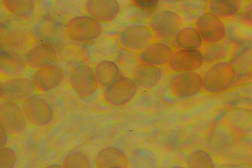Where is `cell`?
<instances>
[{"label":"cell","mask_w":252,"mask_h":168,"mask_svg":"<svg viewBox=\"0 0 252 168\" xmlns=\"http://www.w3.org/2000/svg\"><path fill=\"white\" fill-rule=\"evenodd\" d=\"M103 30L101 23L89 15H85L69 20L65 27V33L73 42L87 44L97 39Z\"/></svg>","instance_id":"cell-1"},{"label":"cell","mask_w":252,"mask_h":168,"mask_svg":"<svg viewBox=\"0 0 252 168\" xmlns=\"http://www.w3.org/2000/svg\"><path fill=\"white\" fill-rule=\"evenodd\" d=\"M236 75L233 66L228 61L214 63L204 74L203 89L211 94L223 92L233 84Z\"/></svg>","instance_id":"cell-2"},{"label":"cell","mask_w":252,"mask_h":168,"mask_svg":"<svg viewBox=\"0 0 252 168\" xmlns=\"http://www.w3.org/2000/svg\"><path fill=\"white\" fill-rule=\"evenodd\" d=\"M170 93L173 97L186 99L194 97L203 89V77L196 71L176 73L168 83Z\"/></svg>","instance_id":"cell-3"},{"label":"cell","mask_w":252,"mask_h":168,"mask_svg":"<svg viewBox=\"0 0 252 168\" xmlns=\"http://www.w3.org/2000/svg\"><path fill=\"white\" fill-rule=\"evenodd\" d=\"M69 81L70 88L82 99L92 98L100 86L94 69L84 64L77 66L71 71Z\"/></svg>","instance_id":"cell-4"},{"label":"cell","mask_w":252,"mask_h":168,"mask_svg":"<svg viewBox=\"0 0 252 168\" xmlns=\"http://www.w3.org/2000/svg\"><path fill=\"white\" fill-rule=\"evenodd\" d=\"M150 25L155 37L161 40H170L175 38L183 28V20L177 12L163 9L153 15Z\"/></svg>","instance_id":"cell-5"},{"label":"cell","mask_w":252,"mask_h":168,"mask_svg":"<svg viewBox=\"0 0 252 168\" xmlns=\"http://www.w3.org/2000/svg\"><path fill=\"white\" fill-rule=\"evenodd\" d=\"M138 86L128 76L118 78L103 91V99L108 105L120 108L127 105L137 94Z\"/></svg>","instance_id":"cell-6"},{"label":"cell","mask_w":252,"mask_h":168,"mask_svg":"<svg viewBox=\"0 0 252 168\" xmlns=\"http://www.w3.org/2000/svg\"><path fill=\"white\" fill-rule=\"evenodd\" d=\"M22 108L28 123L33 127L48 125L53 118V110L41 96L33 94L22 101Z\"/></svg>","instance_id":"cell-7"},{"label":"cell","mask_w":252,"mask_h":168,"mask_svg":"<svg viewBox=\"0 0 252 168\" xmlns=\"http://www.w3.org/2000/svg\"><path fill=\"white\" fill-rule=\"evenodd\" d=\"M0 122L8 135L13 137L22 135L28 123L22 107L10 100H4L0 105Z\"/></svg>","instance_id":"cell-8"},{"label":"cell","mask_w":252,"mask_h":168,"mask_svg":"<svg viewBox=\"0 0 252 168\" xmlns=\"http://www.w3.org/2000/svg\"><path fill=\"white\" fill-rule=\"evenodd\" d=\"M194 27L205 44L222 42L227 33V28L223 19L209 11L205 12L195 20Z\"/></svg>","instance_id":"cell-9"},{"label":"cell","mask_w":252,"mask_h":168,"mask_svg":"<svg viewBox=\"0 0 252 168\" xmlns=\"http://www.w3.org/2000/svg\"><path fill=\"white\" fill-rule=\"evenodd\" d=\"M35 43L33 34L26 27L15 26L3 35L4 51L14 56L23 57Z\"/></svg>","instance_id":"cell-10"},{"label":"cell","mask_w":252,"mask_h":168,"mask_svg":"<svg viewBox=\"0 0 252 168\" xmlns=\"http://www.w3.org/2000/svg\"><path fill=\"white\" fill-rule=\"evenodd\" d=\"M154 37L150 28L143 24H132L120 32L119 42L125 49L141 52L153 42Z\"/></svg>","instance_id":"cell-11"},{"label":"cell","mask_w":252,"mask_h":168,"mask_svg":"<svg viewBox=\"0 0 252 168\" xmlns=\"http://www.w3.org/2000/svg\"><path fill=\"white\" fill-rule=\"evenodd\" d=\"M65 78L64 69L60 66L52 64L35 71L32 81L39 93H47L57 89Z\"/></svg>","instance_id":"cell-12"},{"label":"cell","mask_w":252,"mask_h":168,"mask_svg":"<svg viewBox=\"0 0 252 168\" xmlns=\"http://www.w3.org/2000/svg\"><path fill=\"white\" fill-rule=\"evenodd\" d=\"M203 53L199 49H179L175 51L168 63L175 73L199 70L204 63Z\"/></svg>","instance_id":"cell-13"},{"label":"cell","mask_w":252,"mask_h":168,"mask_svg":"<svg viewBox=\"0 0 252 168\" xmlns=\"http://www.w3.org/2000/svg\"><path fill=\"white\" fill-rule=\"evenodd\" d=\"M236 141V131L228 123L215 126L210 131L208 138L210 149L220 155L228 154L233 148Z\"/></svg>","instance_id":"cell-14"},{"label":"cell","mask_w":252,"mask_h":168,"mask_svg":"<svg viewBox=\"0 0 252 168\" xmlns=\"http://www.w3.org/2000/svg\"><path fill=\"white\" fill-rule=\"evenodd\" d=\"M0 87L2 99L15 102L23 101L36 91L32 80L24 77L4 81Z\"/></svg>","instance_id":"cell-15"},{"label":"cell","mask_w":252,"mask_h":168,"mask_svg":"<svg viewBox=\"0 0 252 168\" xmlns=\"http://www.w3.org/2000/svg\"><path fill=\"white\" fill-rule=\"evenodd\" d=\"M86 12L102 23H110L118 18L121 6L118 0H86Z\"/></svg>","instance_id":"cell-16"},{"label":"cell","mask_w":252,"mask_h":168,"mask_svg":"<svg viewBox=\"0 0 252 168\" xmlns=\"http://www.w3.org/2000/svg\"><path fill=\"white\" fill-rule=\"evenodd\" d=\"M58 54L53 45L39 44L30 49L23 56L27 67L37 69L48 65L54 64L58 59Z\"/></svg>","instance_id":"cell-17"},{"label":"cell","mask_w":252,"mask_h":168,"mask_svg":"<svg viewBox=\"0 0 252 168\" xmlns=\"http://www.w3.org/2000/svg\"><path fill=\"white\" fill-rule=\"evenodd\" d=\"M132 78L139 87L152 89L160 83L162 72L158 66L142 62L132 71Z\"/></svg>","instance_id":"cell-18"},{"label":"cell","mask_w":252,"mask_h":168,"mask_svg":"<svg viewBox=\"0 0 252 168\" xmlns=\"http://www.w3.org/2000/svg\"><path fill=\"white\" fill-rule=\"evenodd\" d=\"M173 50L167 44L152 42L141 51L139 59L141 62L156 66H164L169 63Z\"/></svg>","instance_id":"cell-19"},{"label":"cell","mask_w":252,"mask_h":168,"mask_svg":"<svg viewBox=\"0 0 252 168\" xmlns=\"http://www.w3.org/2000/svg\"><path fill=\"white\" fill-rule=\"evenodd\" d=\"M95 164L99 168H127L129 161L123 151L117 147L109 146L98 152Z\"/></svg>","instance_id":"cell-20"},{"label":"cell","mask_w":252,"mask_h":168,"mask_svg":"<svg viewBox=\"0 0 252 168\" xmlns=\"http://www.w3.org/2000/svg\"><path fill=\"white\" fill-rule=\"evenodd\" d=\"M27 65L22 57L14 56L3 51L0 57V72L7 79L21 77Z\"/></svg>","instance_id":"cell-21"},{"label":"cell","mask_w":252,"mask_h":168,"mask_svg":"<svg viewBox=\"0 0 252 168\" xmlns=\"http://www.w3.org/2000/svg\"><path fill=\"white\" fill-rule=\"evenodd\" d=\"M236 75L245 76L252 71V41L242 44L230 60Z\"/></svg>","instance_id":"cell-22"},{"label":"cell","mask_w":252,"mask_h":168,"mask_svg":"<svg viewBox=\"0 0 252 168\" xmlns=\"http://www.w3.org/2000/svg\"><path fill=\"white\" fill-rule=\"evenodd\" d=\"M34 32L37 37L52 45L60 43L63 35L61 25L49 19H43L38 22L35 27Z\"/></svg>","instance_id":"cell-23"},{"label":"cell","mask_w":252,"mask_h":168,"mask_svg":"<svg viewBox=\"0 0 252 168\" xmlns=\"http://www.w3.org/2000/svg\"><path fill=\"white\" fill-rule=\"evenodd\" d=\"M243 0H210L208 11L221 19H229L238 15L243 9Z\"/></svg>","instance_id":"cell-24"},{"label":"cell","mask_w":252,"mask_h":168,"mask_svg":"<svg viewBox=\"0 0 252 168\" xmlns=\"http://www.w3.org/2000/svg\"><path fill=\"white\" fill-rule=\"evenodd\" d=\"M234 45L228 40L213 44H206L203 51L204 62L214 64L225 60L231 55Z\"/></svg>","instance_id":"cell-25"},{"label":"cell","mask_w":252,"mask_h":168,"mask_svg":"<svg viewBox=\"0 0 252 168\" xmlns=\"http://www.w3.org/2000/svg\"><path fill=\"white\" fill-rule=\"evenodd\" d=\"M60 56L64 62L71 64H83L90 59L88 49L83 45L74 43L63 45L60 50Z\"/></svg>","instance_id":"cell-26"},{"label":"cell","mask_w":252,"mask_h":168,"mask_svg":"<svg viewBox=\"0 0 252 168\" xmlns=\"http://www.w3.org/2000/svg\"><path fill=\"white\" fill-rule=\"evenodd\" d=\"M95 76L100 86L107 87L117 80L120 75V68L112 60H100L94 68Z\"/></svg>","instance_id":"cell-27"},{"label":"cell","mask_w":252,"mask_h":168,"mask_svg":"<svg viewBox=\"0 0 252 168\" xmlns=\"http://www.w3.org/2000/svg\"><path fill=\"white\" fill-rule=\"evenodd\" d=\"M228 124L236 132L244 134L252 130V110L235 109L230 112Z\"/></svg>","instance_id":"cell-28"},{"label":"cell","mask_w":252,"mask_h":168,"mask_svg":"<svg viewBox=\"0 0 252 168\" xmlns=\"http://www.w3.org/2000/svg\"><path fill=\"white\" fill-rule=\"evenodd\" d=\"M176 45L180 49H199L203 40L195 27H188L181 29L175 38Z\"/></svg>","instance_id":"cell-29"},{"label":"cell","mask_w":252,"mask_h":168,"mask_svg":"<svg viewBox=\"0 0 252 168\" xmlns=\"http://www.w3.org/2000/svg\"><path fill=\"white\" fill-rule=\"evenodd\" d=\"M6 11L19 18L32 16L36 8V0H2Z\"/></svg>","instance_id":"cell-30"},{"label":"cell","mask_w":252,"mask_h":168,"mask_svg":"<svg viewBox=\"0 0 252 168\" xmlns=\"http://www.w3.org/2000/svg\"><path fill=\"white\" fill-rule=\"evenodd\" d=\"M206 0H185L179 4L180 15L186 22L195 20L208 9Z\"/></svg>","instance_id":"cell-31"},{"label":"cell","mask_w":252,"mask_h":168,"mask_svg":"<svg viewBox=\"0 0 252 168\" xmlns=\"http://www.w3.org/2000/svg\"><path fill=\"white\" fill-rule=\"evenodd\" d=\"M130 164L134 168H155L158 167V160L153 151L141 147L134 150L131 154Z\"/></svg>","instance_id":"cell-32"},{"label":"cell","mask_w":252,"mask_h":168,"mask_svg":"<svg viewBox=\"0 0 252 168\" xmlns=\"http://www.w3.org/2000/svg\"><path fill=\"white\" fill-rule=\"evenodd\" d=\"M187 166L190 168H214L215 167L213 157L203 149L191 152L188 157Z\"/></svg>","instance_id":"cell-33"},{"label":"cell","mask_w":252,"mask_h":168,"mask_svg":"<svg viewBox=\"0 0 252 168\" xmlns=\"http://www.w3.org/2000/svg\"><path fill=\"white\" fill-rule=\"evenodd\" d=\"M62 166L65 168L92 167L88 157L80 151H73L65 156L63 160Z\"/></svg>","instance_id":"cell-34"},{"label":"cell","mask_w":252,"mask_h":168,"mask_svg":"<svg viewBox=\"0 0 252 168\" xmlns=\"http://www.w3.org/2000/svg\"><path fill=\"white\" fill-rule=\"evenodd\" d=\"M17 162L16 152L10 147H1L0 150V168H12Z\"/></svg>","instance_id":"cell-35"},{"label":"cell","mask_w":252,"mask_h":168,"mask_svg":"<svg viewBox=\"0 0 252 168\" xmlns=\"http://www.w3.org/2000/svg\"><path fill=\"white\" fill-rule=\"evenodd\" d=\"M118 63L121 67L132 68V69L138 64V59H139L137 54L133 52L124 48L119 53Z\"/></svg>","instance_id":"cell-36"},{"label":"cell","mask_w":252,"mask_h":168,"mask_svg":"<svg viewBox=\"0 0 252 168\" xmlns=\"http://www.w3.org/2000/svg\"><path fill=\"white\" fill-rule=\"evenodd\" d=\"M160 0H132L133 3L141 9L150 11L157 7Z\"/></svg>","instance_id":"cell-37"},{"label":"cell","mask_w":252,"mask_h":168,"mask_svg":"<svg viewBox=\"0 0 252 168\" xmlns=\"http://www.w3.org/2000/svg\"><path fill=\"white\" fill-rule=\"evenodd\" d=\"M241 20L246 25L252 28V4L241 15Z\"/></svg>","instance_id":"cell-38"},{"label":"cell","mask_w":252,"mask_h":168,"mask_svg":"<svg viewBox=\"0 0 252 168\" xmlns=\"http://www.w3.org/2000/svg\"><path fill=\"white\" fill-rule=\"evenodd\" d=\"M8 134L1 125V148L6 145L8 141Z\"/></svg>","instance_id":"cell-39"},{"label":"cell","mask_w":252,"mask_h":168,"mask_svg":"<svg viewBox=\"0 0 252 168\" xmlns=\"http://www.w3.org/2000/svg\"><path fill=\"white\" fill-rule=\"evenodd\" d=\"M165 1L170 3H178L183 2L185 0H165Z\"/></svg>","instance_id":"cell-40"},{"label":"cell","mask_w":252,"mask_h":168,"mask_svg":"<svg viewBox=\"0 0 252 168\" xmlns=\"http://www.w3.org/2000/svg\"><path fill=\"white\" fill-rule=\"evenodd\" d=\"M206 1H210V0H206Z\"/></svg>","instance_id":"cell-41"}]
</instances>
